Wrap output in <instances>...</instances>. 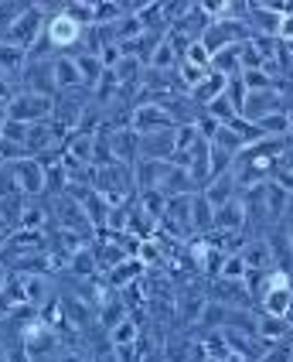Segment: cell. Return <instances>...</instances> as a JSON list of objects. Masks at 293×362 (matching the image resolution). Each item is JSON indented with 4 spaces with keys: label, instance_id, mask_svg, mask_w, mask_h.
<instances>
[{
    "label": "cell",
    "instance_id": "obj_1",
    "mask_svg": "<svg viewBox=\"0 0 293 362\" xmlns=\"http://www.w3.org/2000/svg\"><path fill=\"white\" fill-rule=\"evenodd\" d=\"M52 18H48V28H44V41L52 45V48H59V52H72L76 55V48L85 45V31L89 28H82L76 21L65 14V4L61 7H44Z\"/></svg>",
    "mask_w": 293,
    "mask_h": 362
},
{
    "label": "cell",
    "instance_id": "obj_2",
    "mask_svg": "<svg viewBox=\"0 0 293 362\" xmlns=\"http://www.w3.org/2000/svg\"><path fill=\"white\" fill-rule=\"evenodd\" d=\"M44 28H48V11H44V4H28L4 41H7V45H18V48H24V52L31 55L35 45L44 38Z\"/></svg>",
    "mask_w": 293,
    "mask_h": 362
},
{
    "label": "cell",
    "instance_id": "obj_3",
    "mask_svg": "<svg viewBox=\"0 0 293 362\" xmlns=\"http://www.w3.org/2000/svg\"><path fill=\"white\" fill-rule=\"evenodd\" d=\"M52 113H55V96H41V93H28V89H20L14 103L7 106V120L24 123V127L52 120Z\"/></svg>",
    "mask_w": 293,
    "mask_h": 362
},
{
    "label": "cell",
    "instance_id": "obj_4",
    "mask_svg": "<svg viewBox=\"0 0 293 362\" xmlns=\"http://www.w3.org/2000/svg\"><path fill=\"white\" fill-rule=\"evenodd\" d=\"M263 315H273V318H290L293 311V274H280L273 270L270 274V284H266V291H263Z\"/></svg>",
    "mask_w": 293,
    "mask_h": 362
},
{
    "label": "cell",
    "instance_id": "obj_5",
    "mask_svg": "<svg viewBox=\"0 0 293 362\" xmlns=\"http://www.w3.org/2000/svg\"><path fill=\"white\" fill-rule=\"evenodd\" d=\"M177 123L174 117L164 110V103H137L130 110V130L137 137H147V134H160V130H174Z\"/></svg>",
    "mask_w": 293,
    "mask_h": 362
},
{
    "label": "cell",
    "instance_id": "obj_6",
    "mask_svg": "<svg viewBox=\"0 0 293 362\" xmlns=\"http://www.w3.org/2000/svg\"><path fill=\"white\" fill-rule=\"evenodd\" d=\"M280 110L290 113V106H287V100H283V93H280V89H259V93H249V96H246L242 117L259 123V120H266V117H273V113H280Z\"/></svg>",
    "mask_w": 293,
    "mask_h": 362
},
{
    "label": "cell",
    "instance_id": "obj_7",
    "mask_svg": "<svg viewBox=\"0 0 293 362\" xmlns=\"http://www.w3.org/2000/svg\"><path fill=\"white\" fill-rule=\"evenodd\" d=\"M35 253H44V233H31V229H14L11 233V240L4 246V253H0V260L7 257L11 267L24 257H35Z\"/></svg>",
    "mask_w": 293,
    "mask_h": 362
},
{
    "label": "cell",
    "instance_id": "obj_8",
    "mask_svg": "<svg viewBox=\"0 0 293 362\" xmlns=\"http://www.w3.org/2000/svg\"><path fill=\"white\" fill-rule=\"evenodd\" d=\"M11 168H14V178H18V188L24 199L44 195V168H41L35 158H28V161H20V164H11Z\"/></svg>",
    "mask_w": 293,
    "mask_h": 362
},
{
    "label": "cell",
    "instance_id": "obj_9",
    "mask_svg": "<svg viewBox=\"0 0 293 362\" xmlns=\"http://www.w3.org/2000/svg\"><path fill=\"white\" fill-rule=\"evenodd\" d=\"M174 130H160V134H147L140 137V161H171L174 158Z\"/></svg>",
    "mask_w": 293,
    "mask_h": 362
},
{
    "label": "cell",
    "instance_id": "obj_10",
    "mask_svg": "<svg viewBox=\"0 0 293 362\" xmlns=\"http://www.w3.org/2000/svg\"><path fill=\"white\" fill-rule=\"evenodd\" d=\"M246 222H249V209H246V199L239 195V199H232L215 212V229L212 233H242Z\"/></svg>",
    "mask_w": 293,
    "mask_h": 362
},
{
    "label": "cell",
    "instance_id": "obj_11",
    "mask_svg": "<svg viewBox=\"0 0 293 362\" xmlns=\"http://www.w3.org/2000/svg\"><path fill=\"white\" fill-rule=\"evenodd\" d=\"M280 18H283L280 4H249V21H246V24H253V35H270V38H276Z\"/></svg>",
    "mask_w": 293,
    "mask_h": 362
},
{
    "label": "cell",
    "instance_id": "obj_12",
    "mask_svg": "<svg viewBox=\"0 0 293 362\" xmlns=\"http://www.w3.org/2000/svg\"><path fill=\"white\" fill-rule=\"evenodd\" d=\"M52 72H55L59 93H78L82 89V76H78V65L72 55H55L52 59Z\"/></svg>",
    "mask_w": 293,
    "mask_h": 362
},
{
    "label": "cell",
    "instance_id": "obj_13",
    "mask_svg": "<svg viewBox=\"0 0 293 362\" xmlns=\"http://www.w3.org/2000/svg\"><path fill=\"white\" fill-rule=\"evenodd\" d=\"M225 86H229V79H225V76H218V72H208V76L198 82L195 89L188 93V96H191V103H195V106L208 110V106H212L218 96H225Z\"/></svg>",
    "mask_w": 293,
    "mask_h": 362
},
{
    "label": "cell",
    "instance_id": "obj_14",
    "mask_svg": "<svg viewBox=\"0 0 293 362\" xmlns=\"http://www.w3.org/2000/svg\"><path fill=\"white\" fill-rule=\"evenodd\" d=\"M201 195L212 202V209H222V205H229L232 199H239V185H235V178H232V171L229 175H222V178H215V181H208L205 188H201Z\"/></svg>",
    "mask_w": 293,
    "mask_h": 362
},
{
    "label": "cell",
    "instance_id": "obj_15",
    "mask_svg": "<svg viewBox=\"0 0 293 362\" xmlns=\"http://www.w3.org/2000/svg\"><path fill=\"white\" fill-rule=\"evenodd\" d=\"M242 260L249 270H259V274H273V250H270V240H253L249 246L239 250Z\"/></svg>",
    "mask_w": 293,
    "mask_h": 362
},
{
    "label": "cell",
    "instance_id": "obj_16",
    "mask_svg": "<svg viewBox=\"0 0 293 362\" xmlns=\"http://www.w3.org/2000/svg\"><path fill=\"white\" fill-rule=\"evenodd\" d=\"M24 69H28V52H24V48H18V45L0 41V76L14 82Z\"/></svg>",
    "mask_w": 293,
    "mask_h": 362
},
{
    "label": "cell",
    "instance_id": "obj_17",
    "mask_svg": "<svg viewBox=\"0 0 293 362\" xmlns=\"http://www.w3.org/2000/svg\"><path fill=\"white\" fill-rule=\"evenodd\" d=\"M72 59H76V65H78L82 86L96 93V86L102 82V76H106V65H102V59H99V55H89V52H76Z\"/></svg>",
    "mask_w": 293,
    "mask_h": 362
},
{
    "label": "cell",
    "instance_id": "obj_18",
    "mask_svg": "<svg viewBox=\"0 0 293 362\" xmlns=\"http://www.w3.org/2000/svg\"><path fill=\"white\" fill-rule=\"evenodd\" d=\"M290 335V322L287 318H273V315H263L256 318V339L263 345H276Z\"/></svg>",
    "mask_w": 293,
    "mask_h": 362
},
{
    "label": "cell",
    "instance_id": "obj_19",
    "mask_svg": "<svg viewBox=\"0 0 293 362\" xmlns=\"http://www.w3.org/2000/svg\"><path fill=\"white\" fill-rule=\"evenodd\" d=\"M24 284V301L31 304V308H41V304L52 301V284L44 274H31V277H20Z\"/></svg>",
    "mask_w": 293,
    "mask_h": 362
},
{
    "label": "cell",
    "instance_id": "obj_20",
    "mask_svg": "<svg viewBox=\"0 0 293 362\" xmlns=\"http://www.w3.org/2000/svg\"><path fill=\"white\" fill-rule=\"evenodd\" d=\"M191 229L195 233H212L215 229V209H212V202L205 199L201 192L191 202Z\"/></svg>",
    "mask_w": 293,
    "mask_h": 362
},
{
    "label": "cell",
    "instance_id": "obj_21",
    "mask_svg": "<svg viewBox=\"0 0 293 362\" xmlns=\"http://www.w3.org/2000/svg\"><path fill=\"white\" fill-rule=\"evenodd\" d=\"M208 141H212V147H215V151H222V154H229V158H239V154L246 151V144H242V137L235 134L232 127H215V134H212Z\"/></svg>",
    "mask_w": 293,
    "mask_h": 362
},
{
    "label": "cell",
    "instance_id": "obj_22",
    "mask_svg": "<svg viewBox=\"0 0 293 362\" xmlns=\"http://www.w3.org/2000/svg\"><path fill=\"white\" fill-rule=\"evenodd\" d=\"M143 270H147V267H143V263H140L137 257H130V260L116 263V267L109 270V284H113V287H126V284H133V281H137V277L143 274Z\"/></svg>",
    "mask_w": 293,
    "mask_h": 362
},
{
    "label": "cell",
    "instance_id": "obj_23",
    "mask_svg": "<svg viewBox=\"0 0 293 362\" xmlns=\"http://www.w3.org/2000/svg\"><path fill=\"white\" fill-rule=\"evenodd\" d=\"M137 205L150 216V219H164V212H167V195L160 192V188H147V192H140V199H137Z\"/></svg>",
    "mask_w": 293,
    "mask_h": 362
},
{
    "label": "cell",
    "instance_id": "obj_24",
    "mask_svg": "<svg viewBox=\"0 0 293 362\" xmlns=\"http://www.w3.org/2000/svg\"><path fill=\"white\" fill-rule=\"evenodd\" d=\"M109 342H113V349H123V345H137L140 342V325L133 322V318H123V322L109 332Z\"/></svg>",
    "mask_w": 293,
    "mask_h": 362
},
{
    "label": "cell",
    "instance_id": "obj_25",
    "mask_svg": "<svg viewBox=\"0 0 293 362\" xmlns=\"http://www.w3.org/2000/svg\"><path fill=\"white\" fill-rule=\"evenodd\" d=\"M68 270L78 274V277H92V274L99 270V260H96V253H92V246H82L76 257L68 260Z\"/></svg>",
    "mask_w": 293,
    "mask_h": 362
},
{
    "label": "cell",
    "instance_id": "obj_26",
    "mask_svg": "<svg viewBox=\"0 0 293 362\" xmlns=\"http://www.w3.org/2000/svg\"><path fill=\"white\" fill-rule=\"evenodd\" d=\"M31 154H28V147L18 141H7V137H0V168H7V164H20L28 161Z\"/></svg>",
    "mask_w": 293,
    "mask_h": 362
},
{
    "label": "cell",
    "instance_id": "obj_27",
    "mask_svg": "<svg viewBox=\"0 0 293 362\" xmlns=\"http://www.w3.org/2000/svg\"><path fill=\"white\" fill-rule=\"evenodd\" d=\"M44 222H48V209H44V205H31V202H28V209H24V216H20V226H18V229L41 233V229H44Z\"/></svg>",
    "mask_w": 293,
    "mask_h": 362
},
{
    "label": "cell",
    "instance_id": "obj_28",
    "mask_svg": "<svg viewBox=\"0 0 293 362\" xmlns=\"http://www.w3.org/2000/svg\"><path fill=\"white\" fill-rule=\"evenodd\" d=\"M246 274H249V267L242 260V253H232V257H225L218 277H222V281H246Z\"/></svg>",
    "mask_w": 293,
    "mask_h": 362
},
{
    "label": "cell",
    "instance_id": "obj_29",
    "mask_svg": "<svg viewBox=\"0 0 293 362\" xmlns=\"http://www.w3.org/2000/svg\"><path fill=\"white\" fill-rule=\"evenodd\" d=\"M246 96H249V89H246V82H242V76H232L229 79V86H225V100L232 103L235 110H239V117H242V106H246Z\"/></svg>",
    "mask_w": 293,
    "mask_h": 362
},
{
    "label": "cell",
    "instance_id": "obj_30",
    "mask_svg": "<svg viewBox=\"0 0 293 362\" xmlns=\"http://www.w3.org/2000/svg\"><path fill=\"white\" fill-rule=\"evenodd\" d=\"M24 7H28V4H0V41L7 38V31L14 28V21L20 18Z\"/></svg>",
    "mask_w": 293,
    "mask_h": 362
},
{
    "label": "cell",
    "instance_id": "obj_31",
    "mask_svg": "<svg viewBox=\"0 0 293 362\" xmlns=\"http://www.w3.org/2000/svg\"><path fill=\"white\" fill-rule=\"evenodd\" d=\"M99 315H102V325H106L109 332H113V328L126 318V315H123V304L113 301V298H106V304H102V311H99Z\"/></svg>",
    "mask_w": 293,
    "mask_h": 362
},
{
    "label": "cell",
    "instance_id": "obj_32",
    "mask_svg": "<svg viewBox=\"0 0 293 362\" xmlns=\"http://www.w3.org/2000/svg\"><path fill=\"white\" fill-rule=\"evenodd\" d=\"M276 41H280V45H293V14H283V18H280Z\"/></svg>",
    "mask_w": 293,
    "mask_h": 362
},
{
    "label": "cell",
    "instance_id": "obj_33",
    "mask_svg": "<svg viewBox=\"0 0 293 362\" xmlns=\"http://www.w3.org/2000/svg\"><path fill=\"white\" fill-rule=\"evenodd\" d=\"M14 96H18V93H14V82H11V79H4V76H0V106L7 110V106L14 103Z\"/></svg>",
    "mask_w": 293,
    "mask_h": 362
},
{
    "label": "cell",
    "instance_id": "obj_34",
    "mask_svg": "<svg viewBox=\"0 0 293 362\" xmlns=\"http://www.w3.org/2000/svg\"><path fill=\"white\" fill-rule=\"evenodd\" d=\"M11 277H14V274H11V267H7V263H0V291L11 284Z\"/></svg>",
    "mask_w": 293,
    "mask_h": 362
},
{
    "label": "cell",
    "instance_id": "obj_35",
    "mask_svg": "<svg viewBox=\"0 0 293 362\" xmlns=\"http://www.w3.org/2000/svg\"><path fill=\"white\" fill-rule=\"evenodd\" d=\"M0 233H14V229L7 226V219H4V212H0Z\"/></svg>",
    "mask_w": 293,
    "mask_h": 362
},
{
    "label": "cell",
    "instance_id": "obj_36",
    "mask_svg": "<svg viewBox=\"0 0 293 362\" xmlns=\"http://www.w3.org/2000/svg\"><path fill=\"white\" fill-rule=\"evenodd\" d=\"M7 240H11V233H0V253H4V246H7Z\"/></svg>",
    "mask_w": 293,
    "mask_h": 362
},
{
    "label": "cell",
    "instance_id": "obj_37",
    "mask_svg": "<svg viewBox=\"0 0 293 362\" xmlns=\"http://www.w3.org/2000/svg\"><path fill=\"white\" fill-rule=\"evenodd\" d=\"M59 362H85L82 356H65V359H59Z\"/></svg>",
    "mask_w": 293,
    "mask_h": 362
},
{
    "label": "cell",
    "instance_id": "obj_38",
    "mask_svg": "<svg viewBox=\"0 0 293 362\" xmlns=\"http://www.w3.org/2000/svg\"><path fill=\"white\" fill-rule=\"evenodd\" d=\"M4 123H7V110L0 106V130H4Z\"/></svg>",
    "mask_w": 293,
    "mask_h": 362
},
{
    "label": "cell",
    "instance_id": "obj_39",
    "mask_svg": "<svg viewBox=\"0 0 293 362\" xmlns=\"http://www.w3.org/2000/svg\"><path fill=\"white\" fill-rule=\"evenodd\" d=\"M287 236H290V246H293V219L287 222Z\"/></svg>",
    "mask_w": 293,
    "mask_h": 362
}]
</instances>
